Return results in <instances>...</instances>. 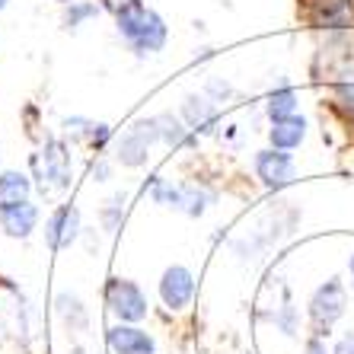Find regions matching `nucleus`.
I'll list each match as a JSON object with an SVG mask.
<instances>
[{
  "label": "nucleus",
  "instance_id": "nucleus-13",
  "mask_svg": "<svg viewBox=\"0 0 354 354\" xmlns=\"http://www.w3.org/2000/svg\"><path fill=\"white\" fill-rule=\"evenodd\" d=\"M61 128H64L67 138L74 140H83V144H90L93 150H106L112 140H115V134H112V124L106 122H93V118L86 115H71L61 122Z\"/></svg>",
  "mask_w": 354,
  "mask_h": 354
},
{
  "label": "nucleus",
  "instance_id": "nucleus-12",
  "mask_svg": "<svg viewBox=\"0 0 354 354\" xmlns=\"http://www.w3.org/2000/svg\"><path fill=\"white\" fill-rule=\"evenodd\" d=\"M35 223H39V207H35L29 198H26V201H10V205L0 201V227H3L7 236L26 239L35 230Z\"/></svg>",
  "mask_w": 354,
  "mask_h": 354
},
{
  "label": "nucleus",
  "instance_id": "nucleus-18",
  "mask_svg": "<svg viewBox=\"0 0 354 354\" xmlns=\"http://www.w3.org/2000/svg\"><path fill=\"white\" fill-rule=\"evenodd\" d=\"M32 195V179L19 169H3L0 173V201L10 205V201H26Z\"/></svg>",
  "mask_w": 354,
  "mask_h": 354
},
{
  "label": "nucleus",
  "instance_id": "nucleus-19",
  "mask_svg": "<svg viewBox=\"0 0 354 354\" xmlns=\"http://www.w3.org/2000/svg\"><path fill=\"white\" fill-rule=\"evenodd\" d=\"M150 198L166 207H182V185H173L169 179L153 176V179H150Z\"/></svg>",
  "mask_w": 354,
  "mask_h": 354
},
{
  "label": "nucleus",
  "instance_id": "nucleus-4",
  "mask_svg": "<svg viewBox=\"0 0 354 354\" xmlns=\"http://www.w3.org/2000/svg\"><path fill=\"white\" fill-rule=\"evenodd\" d=\"M306 23L319 32L354 29V0H304Z\"/></svg>",
  "mask_w": 354,
  "mask_h": 354
},
{
  "label": "nucleus",
  "instance_id": "nucleus-23",
  "mask_svg": "<svg viewBox=\"0 0 354 354\" xmlns=\"http://www.w3.org/2000/svg\"><path fill=\"white\" fill-rule=\"evenodd\" d=\"M93 176H96V182H106L109 176H112V163H109V160H99V163L93 166Z\"/></svg>",
  "mask_w": 354,
  "mask_h": 354
},
{
  "label": "nucleus",
  "instance_id": "nucleus-22",
  "mask_svg": "<svg viewBox=\"0 0 354 354\" xmlns=\"http://www.w3.org/2000/svg\"><path fill=\"white\" fill-rule=\"evenodd\" d=\"M124 198L122 195H115L112 201H106V207H102V223H106V230H115L118 227V221H122V214H124Z\"/></svg>",
  "mask_w": 354,
  "mask_h": 354
},
{
  "label": "nucleus",
  "instance_id": "nucleus-20",
  "mask_svg": "<svg viewBox=\"0 0 354 354\" xmlns=\"http://www.w3.org/2000/svg\"><path fill=\"white\" fill-rule=\"evenodd\" d=\"M58 313L64 316L74 329H83V326H86V313H83L80 300H77L74 294H58Z\"/></svg>",
  "mask_w": 354,
  "mask_h": 354
},
{
  "label": "nucleus",
  "instance_id": "nucleus-15",
  "mask_svg": "<svg viewBox=\"0 0 354 354\" xmlns=\"http://www.w3.org/2000/svg\"><path fill=\"white\" fill-rule=\"evenodd\" d=\"M306 134H310L306 118L300 115V112H294V115H288V118L272 122V128H268V144L278 150H297V147H304Z\"/></svg>",
  "mask_w": 354,
  "mask_h": 354
},
{
  "label": "nucleus",
  "instance_id": "nucleus-21",
  "mask_svg": "<svg viewBox=\"0 0 354 354\" xmlns=\"http://www.w3.org/2000/svg\"><path fill=\"white\" fill-rule=\"evenodd\" d=\"M201 93H207V96L214 99L217 106H221V102H227V99H233V83H227V80H221V77H207V83H205V90Z\"/></svg>",
  "mask_w": 354,
  "mask_h": 354
},
{
  "label": "nucleus",
  "instance_id": "nucleus-28",
  "mask_svg": "<svg viewBox=\"0 0 354 354\" xmlns=\"http://www.w3.org/2000/svg\"><path fill=\"white\" fill-rule=\"evenodd\" d=\"M51 3H58V7H67V3H74V0H51Z\"/></svg>",
  "mask_w": 354,
  "mask_h": 354
},
{
  "label": "nucleus",
  "instance_id": "nucleus-16",
  "mask_svg": "<svg viewBox=\"0 0 354 354\" xmlns=\"http://www.w3.org/2000/svg\"><path fill=\"white\" fill-rule=\"evenodd\" d=\"M297 109H300V90L288 80H281L278 86H272L268 96H265V115H268V122L294 115Z\"/></svg>",
  "mask_w": 354,
  "mask_h": 354
},
{
  "label": "nucleus",
  "instance_id": "nucleus-2",
  "mask_svg": "<svg viewBox=\"0 0 354 354\" xmlns=\"http://www.w3.org/2000/svg\"><path fill=\"white\" fill-rule=\"evenodd\" d=\"M157 144H160V134H157L153 115L138 118V122L128 124L115 138V163H122L124 169H140L150 160V150Z\"/></svg>",
  "mask_w": 354,
  "mask_h": 354
},
{
  "label": "nucleus",
  "instance_id": "nucleus-5",
  "mask_svg": "<svg viewBox=\"0 0 354 354\" xmlns=\"http://www.w3.org/2000/svg\"><path fill=\"white\" fill-rule=\"evenodd\" d=\"M106 304L122 322H140L147 319V297L144 290L128 278H112L106 284Z\"/></svg>",
  "mask_w": 354,
  "mask_h": 354
},
{
  "label": "nucleus",
  "instance_id": "nucleus-17",
  "mask_svg": "<svg viewBox=\"0 0 354 354\" xmlns=\"http://www.w3.org/2000/svg\"><path fill=\"white\" fill-rule=\"evenodd\" d=\"M99 17H102L99 0H74V3L61 7V29L71 32V35H77V32H83L86 26L96 23Z\"/></svg>",
  "mask_w": 354,
  "mask_h": 354
},
{
  "label": "nucleus",
  "instance_id": "nucleus-14",
  "mask_svg": "<svg viewBox=\"0 0 354 354\" xmlns=\"http://www.w3.org/2000/svg\"><path fill=\"white\" fill-rule=\"evenodd\" d=\"M153 122H157V134H160V144H163V147H173V150L198 147V134L182 122V115H176V112H160V115H153Z\"/></svg>",
  "mask_w": 354,
  "mask_h": 354
},
{
  "label": "nucleus",
  "instance_id": "nucleus-11",
  "mask_svg": "<svg viewBox=\"0 0 354 354\" xmlns=\"http://www.w3.org/2000/svg\"><path fill=\"white\" fill-rule=\"evenodd\" d=\"M192 294H195V278L185 265H169L160 278V297H163V304L169 310H182V306H189Z\"/></svg>",
  "mask_w": 354,
  "mask_h": 354
},
{
  "label": "nucleus",
  "instance_id": "nucleus-29",
  "mask_svg": "<svg viewBox=\"0 0 354 354\" xmlns=\"http://www.w3.org/2000/svg\"><path fill=\"white\" fill-rule=\"evenodd\" d=\"M348 268H351V288H354V256H351V265H348Z\"/></svg>",
  "mask_w": 354,
  "mask_h": 354
},
{
  "label": "nucleus",
  "instance_id": "nucleus-27",
  "mask_svg": "<svg viewBox=\"0 0 354 354\" xmlns=\"http://www.w3.org/2000/svg\"><path fill=\"white\" fill-rule=\"evenodd\" d=\"M10 3H13V0H0V13H3V10H7Z\"/></svg>",
  "mask_w": 354,
  "mask_h": 354
},
{
  "label": "nucleus",
  "instance_id": "nucleus-30",
  "mask_svg": "<svg viewBox=\"0 0 354 354\" xmlns=\"http://www.w3.org/2000/svg\"><path fill=\"white\" fill-rule=\"evenodd\" d=\"M71 354H83V351H80V348H74V351H71Z\"/></svg>",
  "mask_w": 354,
  "mask_h": 354
},
{
  "label": "nucleus",
  "instance_id": "nucleus-3",
  "mask_svg": "<svg viewBox=\"0 0 354 354\" xmlns=\"http://www.w3.org/2000/svg\"><path fill=\"white\" fill-rule=\"evenodd\" d=\"M35 173L41 179V189H58L64 192L71 185V176H74V160H71V147L58 138H48L45 147L32 157Z\"/></svg>",
  "mask_w": 354,
  "mask_h": 354
},
{
  "label": "nucleus",
  "instance_id": "nucleus-6",
  "mask_svg": "<svg viewBox=\"0 0 354 354\" xmlns=\"http://www.w3.org/2000/svg\"><path fill=\"white\" fill-rule=\"evenodd\" d=\"M256 166V176L262 179L265 189H288L290 182L297 179V160L290 157V150H278V147H265L256 153L252 160Z\"/></svg>",
  "mask_w": 354,
  "mask_h": 354
},
{
  "label": "nucleus",
  "instance_id": "nucleus-9",
  "mask_svg": "<svg viewBox=\"0 0 354 354\" xmlns=\"http://www.w3.org/2000/svg\"><path fill=\"white\" fill-rule=\"evenodd\" d=\"M80 236V211L74 205H58L45 223V243L51 252L71 249V243Z\"/></svg>",
  "mask_w": 354,
  "mask_h": 354
},
{
  "label": "nucleus",
  "instance_id": "nucleus-1",
  "mask_svg": "<svg viewBox=\"0 0 354 354\" xmlns=\"http://www.w3.org/2000/svg\"><path fill=\"white\" fill-rule=\"evenodd\" d=\"M99 7L112 19L115 35L138 61L157 58L169 45V23L147 0H99Z\"/></svg>",
  "mask_w": 354,
  "mask_h": 354
},
{
  "label": "nucleus",
  "instance_id": "nucleus-25",
  "mask_svg": "<svg viewBox=\"0 0 354 354\" xmlns=\"http://www.w3.org/2000/svg\"><path fill=\"white\" fill-rule=\"evenodd\" d=\"M214 58V48H195V55H192V61L195 64H205V61Z\"/></svg>",
  "mask_w": 354,
  "mask_h": 354
},
{
  "label": "nucleus",
  "instance_id": "nucleus-8",
  "mask_svg": "<svg viewBox=\"0 0 354 354\" xmlns=\"http://www.w3.org/2000/svg\"><path fill=\"white\" fill-rule=\"evenodd\" d=\"M345 306H348L345 288H342V281L338 278H332L313 294V300H310V316H313V322L319 326V329L322 326L329 329L332 322L345 316Z\"/></svg>",
  "mask_w": 354,
  "mask_h": 354
},
{
  "label": "nucleus",
  "instance_id": "nucleus-10",
  "mask_svg": "<svg viewBox=\"0 0 354 354\" xmlns=\"http://www.w3.org/2000/svg\"><path fill=\"white\" fill-rule=\"evenodd\" d=\"M106 342H109V351L112 354H153L157 351V342L153 335L131 322H122V326H112L106 332Z\"/></svg>",
  "mask_w": 354,
  "mask_h": 354
},
{
  "label": "nucleus",
  "instance_id": "nucleus-7",
  "mask_svg": "<svg viewBox=\"0 0 354 354\" xmlns=\"http://www.w3.org/2000/svg\"><path fill=\"white\" fill-rule=\"evenodd\" d=\"M179 115L195 134H211L221 124V109H217V102L207 93H185Z\"/></svg>",
  "mask_w": 354,
  "mask_h": 354
},
{
  "label": "nucleus",
  "instance_id": "nucleus-24",
  "mask_svg": "<svg viewBox=\"0 0 354 354\" xmlns=\"http://www.w3.org/2000/svg\"><path fill=\"white\" fill-rule=\"evenodd\" d=\"M335 354H354V332H348L342 342L335 345Z\"/></svg>",
  "mask_w": 354,
  "mask_h": 354
},
{
  "label": "nucleus",
  "instance_id": "nucleus-26",
  "mask_svg": "<svg viewBox=\"0 0 354 354\" xmlns=\"http://www.w3.org/2000/svg\"><path fill=\"white\" fill-rule=\"evenodd\" d=\"M306 354H326V348H322L319 342H310V345H306Z\"/></svg>",
  "mask_w": 354,
  "mask_h": 354
}]
</instances>
